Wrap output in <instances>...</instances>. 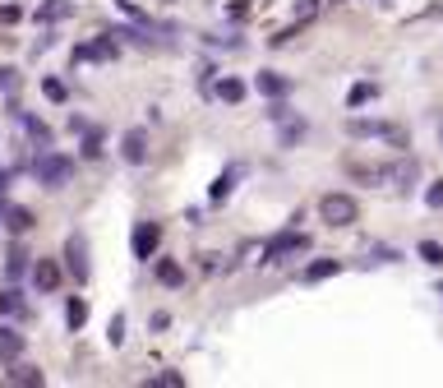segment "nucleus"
Returning a JSON list of instances; mask_svg holds the SVG:
<instances>
[{
    "instance_id": "7ed1b4c3",
    "label": "nucleus",
    "mask_w": 443,
    "mask_h": 388,
    "mask_svg": "<svg viewBox=\"0 0 443 388\" xmlns=\"http://www.w3.org/2000/svg\"><path fill=\"white\" fill-rule=\"evenodd\" d=\"M65 273L74 277V282H88V241H83V232H74L65 241Z\"/></svg>"
},
{
    "instance_id": "412c9836",
    "label": "nucleus",
    "mask_w": 443,
    "mask_h": 388,
    "mask_svg": "<svg viewBox=\"0 0 443 388\" xmlns=\"http://www.w3.org/2000/svg\"><path fill=\"white\" fill-rule=\"evenodd\" d=\"M379 98V88H374V83H360V88H351V98H346V107H365V102H374Z\"/></svg>"
},
{
    "instance_id": "9d476101",
    "label": "nucleus",
    "mask_w": 443,
    "mask_h": 388,
    "mask_svg": "<svg viewBox=\"0 0 443 388\" xmlns=\"http://www.w3.org/2000/svg\"><path fill=\"white\" fill-rule=\"evenodd\" d=\"M79 60H116V42L111 37H97V42H88V46H79Z\"/></svg>"
},
{
    "instance_id": "a211bd4d",
    "label": "nucleus",
    "mask_w": 443,
    "mask_h": 388,
    "mask_svg": "<svg viewBox=\"0 0 443 388\" xmlns=\"http://www.w3.org/2000/svg\"><path fill=\"white\" fill-rule=\"evenodd\" d=\"M10 384H42V370H37V366H19V361H14Z\"/></svg>"
},
{
    "instance_id": "c756f323",
    "label": "nucleus",
    "mask_w": 443,
    "mask_h": 388,
    "mask_svg": "<svg viewBox=\"0 0 443 388\" xmlns=\"http://www.w3.org/2000/svg\"><path fill=\"white\" fill-rule=\"evenodd\" d=\"M0 88H14V69H0Z\"/></svg>"
},
{
    "instance_id": "aec40b11",
    "label": "nucleus",
    "mask_w": 443,
    "mask_h": 388,
    "mask_svg": "<svg viewBox=\"0 0 443 388\" xmlns=\"http://www.w3.org/2000/svg\"><path fill=\"white\" fill-rule=\"evenodd\" d=\"M379 139H383V144H393V148H407V144H411V134L402 130V125H388V121H383V134H379Z\"/></svg>"
},
{
    "instance_id": "cd10ccee",
    "label": "nucleus",
    "mask_w": 443,
    "mask_h": 388,
    "mask_svg": "<svg viewBox=\"0 0 443 388\" xmlns=\"http://www.w3.org/2000/svg\"><path fill=\"white\" fill-rule=\"evenodd\" d=\"M425 199H430V208H443V180H434V185H430V194H425Z\"/></svg>"
},
{
    "instance_id": "f257e3e1",
    "label": "nucleus",
    "mask_w": 443,
    "mask_h": 388,
    "mask_svg": "<svg viewBox=\"0 0 443 388\" xmlns=\"http://www.w3.org/2000/svg\"><path fill=\"white\" fill-rule=\"evenodd\" d=\"M33 176L42 180L46 189H60V185H69V176H74V162L69 157H60V153H42L33 162Z\"/></svg>"
},
{
    "instance_id": "c85d7f7f",
    "label": "nucleus",
    "mask_w": 443,
    "mask_h": 388,
    "mask_svg": "<svg viewBox=\"0 0 443 388\" xmlns=\"http://www.w3.org/2000/svg\"><path fill=\"white\" fill-rule=\"evenodd\" d=\"M111 342H125V319H121V314L111 319Z\"/></svg>"
},
{
    "instance_id": "2eb2a0df",
    "label": "nucleus",
    "mask_w": 443,
    "mask_h": 388,
    "mask_svg": "<svg viewBox=\"0 0 443 388\" xmlns=\"http://www.w3.org/2000/svg\"><path fill=\"white\" fill-rule=\"evenodd\" d=\"M69 14H74V5H69V0H46L42 10H37V19H42V23H55V19H69Z\"/></svg>"
},
{
    "instance_id": "0eeeda50",
    "label": "nucleus",
    "mask_w": 443,
    "mask_h": 388,
    "mask_svg": "<svg viewBox=\"0 0 443 388\" xmlns=\"http://www.w3.org/2000/svg\"><path fill=\"white\" fill-rule=\"evenodd\" d=\"M121 153H125V162H130V166H139V162L148 157V134H144V130H130V134L121 139Z\"/></svg>"
},
{
    "instance_id": "a878e982",
    "label": "nucleus",
    "mask_w": 443,
    "mask_h": 388,
    "mask_svg": "<svg viewBox=\"0 0 443 388\" xmlns=\"http://www.w3.org/2000/svg\"><path fill=\"white\" fill-rule=\"evenodd\" d=\"M0 314H23L19 291H0Z\"/></svg>"
},
{
    "instance_id": "b1692460",
    "label": "nucleus",
    "mask_w": 443,
    "mask_h": 388,
    "mask_svg": "<svg viewBox=\"0 0 443 388\" xmlns=\"http://www.w3.org/2000/svg\"><path fill=\"white\" fill-rule=\"evenodd\" d=\"M28 227H33V213L28 208H10V232L19 236V232H28Z\"/></svg>"
},
{
    "instance_id": "dca6fc26",
    "label": "nucleus",
    "mask_w": 443,
    "mask_h": 388,
    "mask_svg": "<svg viewBox=\"0 0 443 388\" xmlns=\"http://www.w3.org/2000/svg\"><path fill=\"white\" fill-rule=\"evenodd\" d=\"M83 319H88V305H83L79 296H69V305H65V323L79 333V328H83Z\"/></svg>"
},
{
    "instance_id": "1a4fd4ad",
    "label": "nucleus",
    "mask_w": 443,
    "mask_h": 388,
    "mask_svg": "<svg viewBox=\"0 0 443 388\" xmlns=\"http://www.w3.org/2000/svg\"><path fill=\"white\" fill-rule=\"evenodd\" d=\"M342 273V259H314V264H305V282H328V277Z\"/></svg>"
},
{
    "instance_id": "6e6552de",
    "label": "nucleus",
    "mask_w": 443,
    "mask_h": 388,
    "mask_svg": "<svg viewBox=\"0 0 443 388\" xmlns=\"http://www.w3.org/2000/svg\"><path fill=\"white\" fill-rule=\"evenodd\" d=\"M60 273H65V268L55 264V259H37V268H33L37 291H55V287H60Z\"/></svg>"
},
{
    "instance_id": "2f4dec72",
    "label": "nucleus",
    "mask_w": 443,
    "mask_h": 388,
    "mask_svg": "<svg viewBox=\"0 0 443 388\" xmlns=\"http://www.w3.org/2000/svg\"><path fill=\"white\" fill-rule=\"evenodd\" d=\"M439 296H443V287H439Z\"/></svg>"
},
{
    "instance_id": "39448f33",
    "label": "nucleus",
    "mask_w": 443,
    "mask_h": 388,
    "mask_svg": "<svg viewBox=\"0 0 443 388\" xmlns=\"http://www.w3.org/2000/svg\"><path fill=\"white\" fill-rule=\"evenodd\" d=\"M157 245H162V227L157 222H139L134 227V259H157Z\"/></svg>"
},
{
    "instance_id": "20e7f679",
    "label": "nucleus",
    "mask_w": 443,
    "mask_h": 388,
    "mask_svg": "<svg viewBox=\"0 0 443 388\" xmlns=\"http://www.w3.org/2000/svg\"><path fill=\"white\" fill-rule=\"evenodd\" d=\"M305 250H310V236L305 232H287V236H277V241L264 250V264H282V259L305 255Z\"/></svg>"
},
{
    "instance_id": "423d86ee",
    "label": "nucleus",
    "mask_w": 443,
    "mask_h": 388,
    "mask_svg": "<svg viewBox=\"0 0 443 388\" xmlns=\"http://www.w3.org/2000/svg\"><path fill=\"white\" fill-rule=\"evenodd\" d=\"M19 356H23V333L10 328V323H0V361H5V366H14Z\"/></svg>"
},
{
    "instance_id": "f3484780",
    "label": "nucleus",
    "mask_w": 443,
    "mask_h": 388,
    "mask_svg": "<svg viewBox=\"0 0 443 388\" xmlns=\"http://www.w3.org/2000/svg\"><path fill=\"white\" fill-rule=\"evenodd\" d=\"M346 130H351L355 139H379V134H383V121H346Z\"/></svg>"
},
{
    "instance_id": "f03ea898",
    "label": "nucleus",
    "mask_w": 443,
    "mask_h": 388,
    "mask_svg": "<svg viewBox=\"0 0 443 388\" xmlns=\"http://www.w3.org/2000/svg\"><path fill=\"white\" fill-rule=\"evenodd\" d=\"M355 199L351 194H337V189H332V194H323L319 199V222H328V227H351L355 222Z\"/></svg>"
},
{
    "instance_id": "4be33fe9",
    "label": "nucleus",
    "mask_w": 443,
    "mask_h": 388,
    "mask_svg": "<svg viewBox=\"0 0 443 388\" xmlns=\"http://www.w3.org/2000/svg\"><path fill=\"white\" fill-rule=\"evenodd\" d=\"M421 259L430 268H443V245L439 241H421Z\"/></svg>"
},
{
    "instance_id": "4468645a",
    "label": "nucleus",
    "mask_w": 443,
    "mask_h": 388,
    "mask_svg": "<svg viewBox=\"0 0 443 388\" xmlns=\"http://www.w3.org/2000/svg\"><path fill=\"white\" fill-rule=\"evenodd\" d=\"M236 176H240V166H226V171H222V176L212 180L208 199H212V203H217V199H226V194H231V185H236Z\"/></svg>"
},
{
    "instance_id": "f8f14e48",
    "label": "nucleus",
    "mask_w": 443,
    "mask_h": 388,
    "mask_svg": "<svg viewBox=\"0 0 443 388\" xmlns=\"http://www.w3.org/2000/svg\"><path fill=\"white\" fill-rule=\"evenodd\" d=\"M157 282H162V287H180V282H185V268H180L176 259H157Z\"/></svg>"
},
{
    "instance_id": "bb28decb",
    "label": "nucleus",
    "mask_w": 443,
    "mask_h": 388,
    "mask_svg": "<svg viewBox=\"0 0 443 388\" xmlns=\"http://www.w3.org/2000/svg\"><path fill=\"white\" fill-rule=\"evenodd\" d=\"M42 93H46L51 102H65V83H60V79H46V83H42Z\"/></svg>"
},
{
    "instance_id": "7c9ffc66",
    "label": "nucleus",
    "mask_w": 443,
    "mask_h": 388,
    "mask_svg": "<svg viewBox=\"0 0 443 388\" xmlns=\"http://www.w3.org/2000/svg\"><path fill=\"white\" fill-rule=\"evenodd\" d=\"M5 185H10V171H0V189H5Z\"/></svg>"
},
{
    "instance_id": "393cba45",
    "label": "nucleus",
    "mask_w": 443,
    "mask_h": 388,
    "mask_svg": "<svg viewBox=\"0 0 443 388\" xmlns=\"http://www.w3.org/2000/svg\"><path fill=\"white\" fill-rule=\"evenodd\" d=\"M102 139H107L102 130H88V134H83V157H102Z\"/></svg>"
},
{
    "instance_id": "9b49d317",
    "label": "nucleus",
    "mask_w": 443,
    "mask_h": 388,
    "mask_svg": "<svg viewBox=\"0 0 443 388\" xmlns=\"http://www.w3.org/2000/svg\"><path fill=\"white\" fill-rule=\"evenodd\" d=\"M383 180H388V185H397V189H407L411 180H416V162H411V157H407V162H393L383 171Z\"/></svg>"
},
{
    "instance_id": "5701e85b",
    "label": "nucleus",
    "mask_w": 443,
    "mask_h": 388,
    "mask_svg": "<svg viewBox=\"0 0 443 388\" xmlns=\"http://www.w3.org/2000/svg\"><path fill=\"white\" fill-rule=\"evenodd\" d=\"M5 273H10V277H23V273H28V255H23V250H10V259H5Z\"/></svg>"
},
{
    "instance_id": "ddd939ff",
    "label": "nucleus",
    "mask_w": 443,
    "mask_h": 388,
    "mask_svg": "<svg viewBox=\"0 0 443 388\" xmlns=\"http://www.w3.org/2000/svg\"><path fill=\"white\" fill-rule=\"evenodd\" d=\"M217 102H226V107L245 102V83L240 79H217Z\"/></svg>"
},
{
    "instance_id": "473e14b6",
    "label": "nucleus",
    "mask_w": 443,
    "mask_h": 388,
    "mask_svg": "<svg viewBox=\"0 0 443 388\" xmlns=\"http://www.w3.org/2000/svg\"><path fill=\"white\" fill-rule=\"evenodd\" d=\"M439 139H443V130H439Z\"/></svg>"
},
{
    "instance_id": "6ab92c4d",
    "label": "nucleus",
    "mask_w": 443,
    "mask_h": 388,
    "mask_svg": "<svg viewBox=\"0 0 443 388\" xmlns=\"http://www.w3.org/2000/svg\"><path fill=\"white\" fill-rule=\"evenodd\" d=\"M259 88H264L268 98H287L291 83H287V79H277V74H259Z\"/></svg>"
}]
</instances>
